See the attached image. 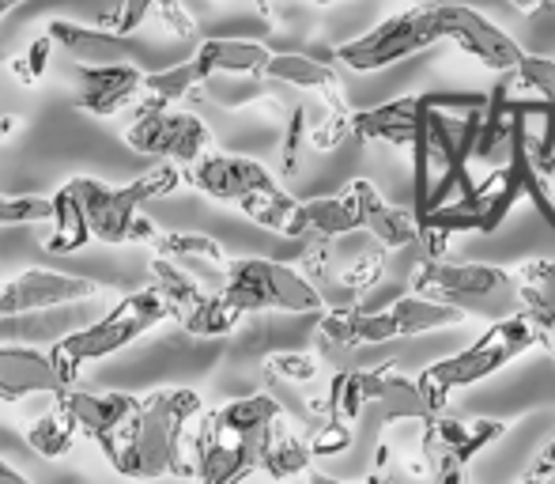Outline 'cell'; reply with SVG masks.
<instances>
[{
    "instance_id": "3957f363",
    "label": "cell",
    "mask_w": 555,
    "mask_h": 484,
    "mask_svg": "<svg viewBox=\"0 0 555 484\" xmlns=\"http://www.w3.org/2000/svg\"><path fill=\"white\" fill-rule=\"evenodd\" d=\"M537 345H541V330L518 310V315H511V318H499V322L491 326L483 337H476L468 348L427 364L424 371L416 374V386H420V394H424L427 409L442 412L450 390L476 386V382L491 379V374L503 371L514 356H521L526 348H537Z\"/></svg>"
},
{
    "instance_id": "7bdbcfd3",
    "label": "cell",
    "mask_w": 555,
    "mask_h": 484,
    "mask_svg": "<svg viewBox=\"0 0 555 484\" xmlns=\"http://www.w3.org/2000/svg\"><path fill=\"white\" fill-rule=\"evenodd\" d=\"M511 4L518 8L521 15H533V12H541V8L548 4V0H511Z\"/></svg>"
},
{
    "instance_id": "44dd1931",
    "label": "cell",
    "mask_w": 555,
    "mask_h": 484,
    "mask_svg": "<svg viewBox=\"0 0 555 484\" xmlns=\"http://www.w3.org/2000/svg\"><path fill=\"white\" fill-rule=\"evenodd\" d=\"M193 58L208 68V84H212L216 76H261L272 50L264 42H249V38H205Z\"/></svg>"
},
{
    "instance_id": "f6af8a7d",
    "label": "cell",
    "mask_w": 555,
    "mask_h": 484,
    "mask_svg": "<svg viewBox=\"0 0 555 484\" xmlns=\"http://www.w3.org/2000/svg\"><path fill=\"white\" fill-rule=\"evenodd\" d=\"M27 4V0H0V20H4V15H12L15 8H23Z\"/></svg>"
},
{
    "instance_id": "83f0119b",
    "label": "cell",
    "mask_w": 555,
    "mask_h": 484,
    "mask_svg": "<svg viewBox=\"0 0 555 484\" xmlns=\"http://www.w3.org/2000/svg\"><path fill=\"white\" fill-rule=\"evenodd\" d=\"M205 84H208V68L197 58H190L170 68H159V73H144L140 91H147V99H155V103H178V99H185L193 88H205Z\"/></svg>"
},
{
    "instance_id": "e0dca14e",
    "label": "cell",
    "mask_w": 555,
    "mask_h": 484,
    "mask_svg": "<svg viewBox=\"0 0 555 484\" xmlns=\"http://www.w3.org/2000/svg\"><path fill=\"white\" fill-rule=\"evenodd\" d=\"M356 231H363V220H359L356 190L348 182V190L336 193V198L299 201L284 239H344L356 235Z\"/></svg>"
},
{
    "instance_id": "d6986e66",
    "label": "cell",
    "mask_w": 555,
    "mask_h": 484,
    "mask_svg": "<svg viewBox=\"0 0 555 484\" xmlns=\"http://www.w3.org/2000/svg\"><path fill=\"white\" fill-rule=\"evenodd\" d=\"M420 99H424V91H412V95L389 99V103L371 106V111H351V137L409 148L420 118Z\"/></svg>"
},
{
    "instance_id": "ffe728a7",
    "label": "cell",
    "mask_w": 555,
    "mask_h": 484,
    "mask_svg": "<svg viewBox=\"0 0 555 484\" xmlns=\"http://www.w3.org/2000/svg\"><path fill=\"white\" fill-rule=\"evenodd\" d=\"M351 190H356L359 220H363L366 235H374L386 250H401V246H409V242H416V216H412V208L404 213V208L382 201V193L374 190L366 178H356Z\"/></svg>"
},
{
    "instance_id": "f1b7e54d",
    "label": "cell",
    "mask_w": 555,
    "mask_h": 484,
    "mask_svg": "<svg viewBox=\"0 0 555 484\" xmlns=\"http://www.w3.org/2000/svg\"><path fill=\"white\" fill-rule=\"evenodd\" d=\"M76 435H80V432H76L73 417H68V409L61 402L53 405L50 412H42V417H38L35 424L27 428L30 450H35V455H42V458H50V462L73 450Z\"/></svg>"
},
{
    "instance_id": "6da1fadb",
    "label": "cell",
    "mask_w": 555,
    "mask_h": 484,
    "mask_svg": "<svg viewBox=\"0 0 555 484\" xmlns=\"http://www.w3.org/2000/svg\"><path fill=\"white\" fill-rule=\"evenodd\" d=\"M205 412L197 390H155L147 397H137L125 424L103 447L106 462L121 477H163V473H193L182 462L185 428Z\"/></svg>"
},
{
    "instance_id": "4316f807",
    "label": "cell",
    "mask_w": 555,
    "mask_h": 484,
    "mask_svg": "<svg viewBox=\"0 0 555 484\" xmlns=\"http://www.w3.org/2000/svg\"><path fill=\"white\" fill-rule=\"evenodd\" d=\"M310 462H314V455H310L307 440H299L295 432H287L284 417H280L276 424H272L269 443H264V450H261V470L269 473V477L284 481V477H299V473H307Z\"/></svg>"
},
{
    "instance_id": "ab89813d",
    "label": "cell",
    "mask_w": 555,
    "mask_h": 484,
    "mask_svg": "<svg viewBox=\"0 0 555 484\" xmlns=\"http://www.w3.org/2000/svg\"><path fill=\"white\" fill-rule=\"evenodd\" d=\"M318 360L307 353H276L269 360V374H276V379H287V382H310L318 379Z\"/></svg>"
},
{
    "instance_id": "7402d4cb",
    "label": "cell",
    "mask_w": 555,
    "mask_h": 484,
    "mask_svg": "<svg viewBox=\"0 0 555 484\" xmlns=\"http://www.w3.org/2000/svg\"><path fill=\"white\" fill-rule=\"evenodd\" d=\"M284 417V405L272 394H249L238 402H227L223 409L201 417V424L216 428V432H231V435H269V428Z\"/></svg>"
},
{
    "instance_id": "f35d334b",
    "label": "cell",
    "mask_w": 555,
    "mask_h": 484,
    "mask_svg": "<svg viewBox=\"0 0 555 484\" xmlns=\"http://www.w3.org/2000/svg\"><path fill=\"white\" fill-rule=\"evenodd\" d=\"M50 53H53V38L50 35H38L35 42L27 46V53L12 61L15 76H20L23 84H38L46 76V68H50Z\"/></svg>"
},
{
    "instance_id": "277c9868",
    "label": "cell",
    "mask_w": 555,
    "mask_h": 484,
    "mask_svg": "<svg viewBox=\"0 0 555 484\" xmlns=\"http://www.w3.org/2000/svg\"><path fill=\"white\" fill-rule=\"evenodd\" d=\"M163 318H170V310L155 288H140V292L121 295L99 322H91L88 330H80V333H68V337H61L57 345L50 348L53 364H57V374L65 379V386H76L83 367L137 345L144 333H152L155 326L163 322Z\"/></svg>"
},
{
    "instance_id": "7a4b0ae2",
    "label": "cell",
    "mask_w": 555,
    "mask_h": 484,
    "mask_svg": "<svg viewBox=\"0 0 555 484\" xmlns=\"http://www.w3.org/2000/svg\"><path fill=\"white\" fill-rule=\"evenodd\" d=\"M190 182L182 163L159 160L152 170L137 175L125 186H106L103 178H68V190L80 201L83 216H88L91 239L106 242V246H121V242H152L155 224L147 220L140 208L155 198H170L175 190Z\"/></svg>"
},
{
    "instance_id": "836d02e7",
    "label": "cell",
    "mask_w": 555,
    "mask_h": 484,
    "mask_svg": "<svg viewBox=\"0 0 555 484\" xmlns=\"http://www.w3.org/2000/svg\"><path fill=\"white\" fill-rule=\"evenodd\" d=\"M351 443H356V432H351L348 420L322 417L314 424V432H310L307 447H310V455H314V458H330V455H344Z\"/></svg>"
},
{
    "instance_id": "5bb4252c",
    "label": "cell",
    "mask_w": 555,
    "mask_h": 484,
    "mask_svg": "<svg viewBox=\"0 0 555 484\" xmlns=\"http://www.w3.org/2000/svg\"><path fill=\"white\" fill-rule=\"evenodd\" d=\"M80 84H76V106L95 118H114L117 111L140 95L144 84V68L132 61H117V65H76Z\"/></svg>"
},
{
    "instance_id": "60d3db41",
    "label": "cell",
    "mask_w": 555,
    "mask_h": 484,
    "mask_svg": "<svg viewBox=\"0 0 555 484\" xmlns=\"http://www.w3.org/2000/svg\"><path fill=\"white\" fill-rule=\"evenodd\" d=\"M521 481H555V435L533 455V462L526 466Z\"/></svg>"
},
{
    "instance_id": "603a6c76",
    "label": "cell",
    "mask_w": 555,
    "mask_h": 484,
    "mask_svg": "<svg viewBox=\"0 0 555 484\" xmlns=\"http://www.w3.org/2000/svg\"><path fill=\"white\" fill-rule=\"evenodd\" d=\"M393 322H397V337H416V333L427 330H442V326H453L465 318V310L453 307L446 300H435V295L424 292H409L401 300H393Z\"/></svg>"
},
{
    "instance_id": "ba28073f",
    "label": "cell",
    "mask_w": 555,
    "mask_h": 484,
    "mask_svg": "<svg viewBox=\"0 0 555 484\" xmlns=\"http://www.w3.org/2000/svg\"><path fill=\"white\" fill-rule=\"evenodd\" d=\"M125 144L140 155H155V160L190 167V163H197L212 148V132H208V125L197 114L175 111V103L147 99V106L137 114V122L125 129Z\"/></svg>"
},
{
    "instance_id": "d590c367",
    "label": "cell",
    "mask_w": 555,
    "mask_h": 484,
    "mask_svg": "<svg viewBox=\"0 0 555 484\" xmlns=\"http://www.w3.org/2000/svg\"><path fill=\"white\" fill-rule=\"evenodd\" d=\"M514 80H521L541 99L555 103V61L552 58H541V53H521L518 68H514Z\"/></svg>"
},
{
    "instance_id": "cb8c5ba5",
    "label": "cell",
    "mask_w": 555,
    "mask_h": 484,
    "mask_svg": "<svg viewBox=\"0 0 555 484\" xmlns=\"http://www.w3.org/2000/svg\"><path fill=\"white\" fill-rule=\"evenodd\" d=\"M261 76L272 84H287V88H302V91L340 88L330 61L310 58V53H272V58L264 61Z\"/></svg>"
},
{
    "instance_id": "9c48e42d",
    "label": "cell",
    "mask_w": 555,
    "mask_h": 484,
    "mask_svg": "<svg viewBox=\"0 0 555 484\" xmlns=\"http://www.w3.org/2000/svg\"><path fill=\"white\" fill-rule=\"evenodd\" d=\"M506 435V424L499 420H453L442 412H431L424 420V435H420V455L427 462V473L435 481H461L465 466L491 447L495 440Z\"/></svg>"
},
{
    "instance_id": "30bf717a",
    "label": "cell",
    "mask_w": 555,
    "mask_h": 484,
    "mask_svg": "<svg viewBox=\"0 0 555 484\" xmlns=\"http://www.w3.org/2000/svg\"><path fill=\"white\" fill-rule=\"evenodd\" d=\"M431 12L442 42H457L461 50L473 53L480 65L495 68V73H514L518 68L526 50L503 27H495L488 15H480L468 4H442V0H435Z\"/></svg>"
},
{
    "instance_id": "2e32d148",
    "label": "cell",
    "mask_w": 555,
    "mask_h": 484,
    "mask_svg": "<svg viewBox=\"0 0 555 484\" xmlns=\"http://www.w3.org/2000/svg\"><path fill=\"white\" fill-rule=\"evenodd\" d=\"M57 402L68 409L76 432L88 435V440L99 443V450L117 435V428L125 424L129 409L137 405V394H117V390H103V394H91V390H76L65 386L57 394Z\"/></svg>"
},
{
    "instance_id": "ee69618b",
    "label": "cell",
    "mask_w": 555,
    "mask_h": 484,
    "mask_svg": "<svg viewBox=\"0 0 555 484\" xmlns=\"http://www.w3.org/2000/svg\"><path fill=\"white\" fill-rule=\"evenodd\" d=\"M15 132H20V118H12V114H8V118H0V140H12Z\"/></svg>"
},
{
    "instance_id": "1f68e13d",
    "label": "cell",
    "mask_w": 555,
    "mask_h": 484,
    "mask_svg": "<svg viewBox=\"0 0 555 484\" xmlns=\"http://www.w3.org/2000/svg\"><path fill=\"white\" fill-rule=\"evenodd\" d=\"M152 246H155V254L170 257V262H190V257H201V262L227 265L223 246L208 235H185V231H167V235H159V231H155Z\"/></svg>"
},
{
    "instance_id": "f546056e",
    "label": "cell",
    "mask_w": 555,
    "mask_h": 484,
    "mask_svg": "<svg viewBox=\"0 0 555 484\" xmlns=\"http://www.w3.org/2000/svg\"><path fill=\"white\" fill-rule=\"evenodd\" d=\"M295 205H299V201H295L292 193L280 190V186H269V190L249 193V198L238 201V208L249 216V220L261 224L264 231H276V235H287V224H292V216H295Z\"/></svg>"
},
{
    "instance_id": "ac0fdd59",
    "label": "cell",
    "mask_w": 555,
    "mask_h": 484,
    "mask_svg": "<svg viewBox=\"0 0 555 484\" xmlns=\"http://www.w3.org/2000/svg\"><path fill=\"white\" fill-rule=\"evenodd\" d=\"M366 394H371L366 409L378 412V424H393V420H427V417H431V409H427L416 379L401 374L393 364L366 367Z\"/></svg>"
},
{
    "instance_id": "4dcf8cb0",
    "label": "cell",
    "mask_w": 555,
    "mask_h": 484,
    "mask_svg": "<svg viewBox=\"0 0 555 484\" xmlns=\"http://www.w3.org/2000/svg\"><path fill=\"white\" fill-rule=\"evenodd\" d=\"M242 318L246 315H238V310H234L220 292H208L205 303H201V307L182 322V330L190 333V337H223V333H231Z\"/></svg>"
},
{
    "instance_id": "9a60e30c",
    "label": "cell",
    "mask_w": 555,
    "mask_h": 484,
    "mask_svg": "<svg viewBox=\"0 0 555 484\" xmlns=\"http://www.w3.org/2000/svg\"><path fill=\"white\" fill-rule=\"evenodd\" d=\"M65 390L50 348L30 345H0V402L15 405L30 394H53Z\"/></svg>"
},
{
    "instance_id": "7c38bea8",
    "label": "cell",
    "mask_w": 555,
    "mask_h": 484,
    "mask_svg": "<svg viewBox=\"0 0 555 484\" xmlns=\"http://www.w3.org/2000/svg\"><path fill=\"white\" fill-rule=\"evenodd\" d=\"M190 182L197 186L205 198L227 201V205H238L249 193H261L269 186H276L272 170L264 163L249 160V155H220V152H205L197 163H190Z\"/></svg>"
},
{
    "instance_id": "52a82bcc",
    "label": "cell",
    "mask_w": 555,
    "mask_h": 484,
    "mask_svg": "<svg viewBox=\"0 0 555 484\" xmlns=\"http://www.w3.org/2000/svg\"><path fill=\"white\" fill-rule=\"evenodd\" d=\"M435 42H442V38L439 27H435L431 4H412L409 12L389 15L374 30L336 46L333 58L340 65H348L351 73H378V68L397 65V61L412 58V53H424Z\"/></svg>"
},
{
    "instance_id": "7dc6e473",
    "label": "cell",
    "mask_w": 555,
    "mask_h": 484,
    "mask_svg": "<svg viewBox=\"0 0 555 484\" xmlns=\"http://www.w3.org/2000/svg\"><path fill=\"white\" fill-rule=\"evenodd\" d=\"M314 4H336V0H314Z\"/></svg>"
},
{
    "instance_id": "8d00e7d4",
    "label": "cell",
    "mask_w": 555,
    "mask_h": 484,
    "mask_svg": "<svg viewBox=\"0 0 555 484\" xmlns=\"http://www.w3.org/2000/svg\"><path fill=\"white\" fill-rule=\"evenodd\" d=\"M307 106H292V118H287V129H284V140H280V170L287 178L299 170L302 163V144H307Z\"/></svg>"
},
{
    "instance_id": "484cf974",
    "label": "cell",
    "mask_w": 555,
    "mask_h": 484,
    "mask_svg": "<svg viewBox=\"0 0 555 484\" xmlns=\"http://www.w3.org/2000/svg\"><path fill=\"white\" fill-rule=\"evenodd\" d=\"M50 201H53V213H50L53 231H50V239H46V250H50V254H80L91 242V228H88V216H83L80 201L73 198L68 186H61Z\"/></svg>"
},
{
    "instance_id": "d6a6232c",
    "label": "cell",
    "mask_w": 555,
    "mask_h": 484,
    "mask_svg": "<svg viewBox=\"0 0 555 484\" xmlns=\"http://www.w3.org/2000/svg\"><path fill=\"white\" fill-rule=\"evenodd\" d=\"M382 272H386V246L378 242L374 250H363L348 269L336 272V280H340V288H348L351 300H356V295H366V292L378 288Z\"/></svg>"
},
{
    "instance_id": "5b68a950",
    "label": "cell",
    "mask_w": 555,
    "mask_h": 484,
    "mask_svg": "<svg viewBox=\"0 0 555 484\" xmlns=\"http://www.w3.org/2000/svg\"><path fill=\"white\" fill-rule=\"evenodd\" d=\"M220 295L238 315L284 310V315H314L325 307V295L302 269L272 257H234L223 265Z\"/></svg>"
},
{
    "instance_id": "4fadbf2b",
    "label": "cell",
    "mask_w": 555,
    "mask_h": 484,
    "mask_svg": "<svg viewBox=\"0 0 555 484\" xmlns=\"http://www.w3.org/2000/svg\"><path fill=\"white\" fill-rule=\"evenodd\" d=\"M53 38V50L65 53L73 65H117V61H132L140 65V46H132V35H117L111 27H83L73 20H53L46 27Z\"/></svg>"
},
{
    "instance_id": "b9f144b4",
    "label": "cell",
    "mask_w": 555,
    "mask_h": 484,
    "mask_svg": "<svg viewBox=\"0 0 555 484\" xmlns=\"http://www.w3.org/2000/svg\"><path fill=\"white\" fill-rule=\"evenodd\" d=\"M0 484H23V473L20 470H12V466L0 458Z\"/></svg>"
},
{
    "instance_id": "bcb514c9",
    "label": "cell",
    "mask_w": 555,
    "mask_h": 484,
    "mask_svg": "<svg viewBox=\"0 0 555 484\" xmlns=\"http://www.w3.org/2000/svg\"><path fill=\"white\" fill-rule=\"evenodd\" d=\"M544 348H548V353L555 356V326H552L548 333H544Z\"/></svg>"
},
{
    "instance_id": "8992f818",
    "label": "cell",
    "mask_w": 555,
    "mask_h": 484,
    "mask_svg": "<svg viewBox=\"0 0 555 484\" xmlns=\"http://www.w3.org/2000/svg\"><path fill=\"white\" fill-rule=\"evenodd\" d=\"M412 292L435 295L461 310H483L499 315V303L518 300V280L514 272L495 269L483 262H446V257H424L412 277Z\"/></svg>"
},
{
    "instance_id": "74e56055",
    "label": "cell",
    "mask_w": 555,
    "mask_h": 484,
    "mask_svg": "<svg viewBox=\"0 0 555 484\" xmlns=\"http://www.w3.org/2000/svg\"><path fill=\"white\" fill-rule=\"evenodd\" d=\"M318 337H322L330 348H359V337H356V303H351V307L325 310L322 326H318Z\"/></svg>"
},
{
    "instance_id": "d4e9b609",
    "label": "cell",
    "mask_w": 555,
    "mask_h": 484,
    "mask_svg": "<svg viewBox=\"0 0 555 484\" xmlns=\"http://www.w3.org/2000/svg\"><path fill=\"white\" fill-rule=\"evenodd\" d=\"M152 288L163 295L170 318H178V322H185L208 295V288H201L190 272H182L170 257H163V254L152 257Z\"/></svg>"
},
{
    "instance_id": "8fae6325",
    "label": "cell",
    "mask_w": 555,
    "mask_h": 484,
    "mask_svg": "<svg viewBox=\"0 0 555 484\" xmlns=\"http://www.w3.org/2000/svg\"><path fill=\"white\" fill-rule=\"evenodd\" d=\"M103 288L76 272H53V269H23L8 284H0V318L35 315V310L65 307L99 295Z\"/></svg>"
},
{
    "instance_id": "e575fe53",
    "label": "cell",
    "mask_w": 555,
    "mask_h": 484,
    "mask_svg": "<svg viewBox=\"0 0 555 484\" xmlns=\"http://www.w3.org/2000/svg\"><path fill=\"white\" fill-rule=\"evenodd\" d=\"M50 198H4L0 193V228H27V224H50Z\"/></svg>"
}]
</instances>
